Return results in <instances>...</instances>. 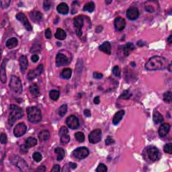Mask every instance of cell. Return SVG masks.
Returning a JSON list of instances; mask_svg holds the SVG:
<instances>
[{
    "instance_id": "1",
    "label": "cell",
    "mask_w": 172,
    "mask_h": 172,
    "mask_svg": "<svg viewBox=\"0 0 172 172\" xmlns=\"http://www.w3.org/2000/svg\"><path fill=\"white\" fill-rule=\"evenodd\" d=\"M167 60L165 58L160 56H154L145 64V68L148 71H156L167 68Z\"/></svg>"
},
{
    "instance_id": "2",
    "label": "cell",
    "mask_w": 172,
    "mask_h": 172,
    "mask_svg": "<svg viewBox=\"0 0 172 172\" xmlns=\"http://www.w3.org/2000/svg\"><path fill=\"white\" fill-rule=\"evenodd\" d=\"M23 117V112L21 108L16 105L11 104L9 106V116L8 122L10 126L14 124L15 122Z\"/></svg>"
},
{
    "instance_id": "3",
    "label": "cell",
    "mask_w": 172,
    "mask_h": 172,
    "mask_svg": "<svg viewBox=\"0 0 172 172\" xmlns=\"http://www.w3.org/2000/svg\"><path fill=\"white\" fill-rule=\"evenodd\" d=\"M26 112L28 115V119L30 122L36 124L40 122L42 120V114L40 109L36 106L27 108Z\"/></svg>"
},
{
    "instance_id": "4",
    "label": "cell",
    "mask_w": 172,
    "mask_h": 172,
    "mask_svg": "<svg viewBox=\"0 0 172 172\" xmlns=\"http://www.w3.org/2000/svg\"><path fill=\"white\" fill-rule=\"evenodd\" d=\"M9 88L15 94H20L22 91V84L19 77L15 75L11 76L9 81Z\"/></svg>"
},
{
    "instance_id": "5",
    "label": "cell",
    "mask_w": 172,
    "mask_h": 172,
    "mask_svg": "<svg viewBox=\"0 0 172 172\" xmlns=\"http://www.w3.org/2000/svg\"><path fill=\"white\" fill-rule=\"evenodd\" d=\"M84 18H85L84 15H79L75 17L73 19V24L76 29V34L79 37L82 35L81 29L84 25Z\"/></svg>"
},
{
    "instance_id": "6",
    "label": "cell",
    "mask_w": 172,
    "mask_h": 172,
    "mask_svg": "<svg viewBox=\"0 0 172 172\" xmlns=\"http://www.w3.org/2000/svg\"><path fill=\"white\" fill-rule=\"evenodd\" d=\"M88 148L85 146H81L73 150V155L78 159H83L89 155Z\"/></svg>"
},
{
    "instance_id": "7",
    "label": "cell",
    "mask_w": 172,
    "mask_h": 172,
    "mask_svg": "<svg viewBox=\"0 0 172 172\" xmlns=\"http://www.w3.org/2000/svg\"><path fill=\"white\" fill-rule=\"evenodd\" d=\"M89 141L90 143L96 144L101 139V131L100 129H95L91 131L88 136Z\"/></svg>"
},
{
    "instance_id": "8",
    "label": "cell",
    "mask_w": 172,
    "mask_h": 172,
    "mask_svg": "<svg viewBox=\"0 0 172 172\" xmlns=\"http://www.w3.org/2000/svg\"><path fill=\"white\" fill-rule=\"evenodd\" d=\"M146 153L150 161H156L159 159V151L157 148L155 146H149L146 149Z\"/></svg>"
},
{
    "instance_id": "9",
    "label": "cell",
    "mask_w": 172,
    "mask_h": 172,
    "mask_svg": "<svg viewBox=\"0 0 172 172\" xmlns=\"http://www.w3.org/2000/svg\"><path fill=\"white\" fill-rule=\"evenodd\" d=\"M27 130V126L24 122L17 124L13 129V134L16 137H20L26 133Z\"/></svg>"
},
{
    "instance_id": "10",
    "label": "cell",
    "mask_w": 172,
    "mask_h": 172,
    "mask_svg": "<svg viewBox=\"0 0 172 172\" xmlns=\"http://www.w3.org/2000/svg\"><path fill=\"white\" fill-rule=\"evenodd\" d=\"M15 17H16L17 20H19L21 23H22L23 25H24L25 27V28H26L27 30L28 31L32 30V27L31 26L30 23L29 22L28 19H27L26 15H25L24 13H18L17 14H16V15H15Z\"/></svg>"
},
{
    "instance_id": "11",
    "label": "cell",
    "mask_w": 172,
    "mask_h": 172,
    "mask_svg": "<svg viewBox=\"0 0 172 172\" xmlns=\"http://www.w3.org/2000/svg\"><path fill=\"white\" fill-rule=\"evenodd\" d=\"M66 124H67L69 128L72 129V130H75V129H77L79 127V122L77 117L73 116V115H71V116H69L67 118Z\"/></svg>"
},
{
    "instance_id": "12",
    "label": "cell",
    "mask_w": 172,
    "mask_h": 172,
    "mask_svg": "<svg viewBox=\"0 0 172 172\" xmlns=\"http://www.w3.org/2000/svg\"><path fill=\"white\" fill-rule=\"evenodd\" d=\"M43 64H40L35 69L33 70H30V71L28 72V80H32L34 79V78H36L37 76L40 75L41 73L43 72Z\"/></svg>"
},
{
    "instance_id": "13",
    "label": "cell",
    "mask_w": 172,
    "mask_h": 172,
    "mask_svg": "<svg viewBox=\"0 0 172 172\" xmlns=\"http://www.w3.org/2000/svg\"><path fill=\"white\" fill-rule=\"evenodd\" d=\"M126 16L130 20H135L139 16V11L136 7H130L126 11Z\"/></svg>"
},
{
    "instance_id": "14",
    "label": "cell",
    "mask_w": 172,
    "mask_h": 172,
    "mask_svg": "<svg viewBox=\"0 0 172 172\" xmlns=\"http://www.w3.org/2000/svg\"><path fill=\"white\" fill-rule=\"evenodd\" d=\"M69 62L68 58L64 54L58 53L56 56V64L57 67H60L67 64Z\"/></svg>"
},
{
    "instance_id": "15",
    "label": "cell",
    "mask_w": 172,
    "mask_h": 172,
    "mask_svg": "<svg viewBox=\"0 0 172 172\" xmlns=\"http://www.w3.org/2000/svg\"><path fill=\"white\" fill-rule=\"evenodd\" d=\"M126 22L125 19L121 17H118L114 19V27L116 30L122 31L124 29Z\"/></svg>"
},
{
    "instance_id": "16",
    "label": "cell",
    "mask_w": 172,
    "mask_h": 172,
    "mask_svg": "<svg viewBox=\"0 0 172 172\" xmlns=\"http://www.w3.org/2000/svg\"><path fill=\"white\" fill-rule=\"evenodd\" d=\"M19 66H20L21 72H22L24 73L28 66V61L27 56L25 55H22L19 59Z\"/></svg>"
},
{
    "instance_id": "17",
    "label": "cell",
    "mask_w": 172,
    "mask_h": 172,
    "mask_svg": "<svg viewBox=\"0 0 172 172\" xmlns=\"http://www.w3.org/2000/svg\"><path fill=\"white\" fill-rule=\"evenodd\" d=\"M170 130V125L168 123H164L159 128V134L161 137H165Z\"/></svg>"
},
{
    "instance_id": "18",
    "label": "cell",
    "mask_w": 172,
    "mask_h": 172,
    "mask_svg": "<svg viewBox=\"0 0 172 172\" xmlns=\"http://www.w3.org/2000/svg\"><path fill=\"white\" fill-rule=\"evenodd\" d=\"M99 50H101V51H102L103 52H105V53H106L107 54H111V44L109 42H104L103 43V44H101L100 46H99Z\"/></svg>"
},
{
    "instance_id": "19",
    "label": "cell",
    "mask_w": 172,
    "mask_h": 172,
    "mask_svg": "<svg viewBox=\"0 0 172 172\" xmlns=\"http://www.w3.org/2000/svg\"><path fill=\"white\" fill-rule=\"evenodd\" d=\"M124 114H125V112L124 110H121L120 111H118V112H117L116 114H115L114 116L113 117V119H112L113 124L114 125L118 124V123L120 122V120H122V117L124 116Z\"/></svg>"
},
{
    "instance_id": "20",
    "label": "cell",
    "mask_w": 172,
    "mask_h": 172,
    "mask_svg": "<svg viewBox=\"0 0 172 172\" xmlns=\"http://www.w3.org/2000/svg\"><path fill=\"white\" fill-rule=\"evenodd\" d=\"M56 9H57L58 12L61 14H67L69 11V6L65 3H60V4H58V6L56 7Z\"/></svg>"
},
{
    "instance_id": "21",
    "label": "cell",
    "mask_w": 172,
    "mask_h": 172,
    "mask_svg": "<svg viewBox=\"0 0 172 172\" xmlns=\"http://www.w3.org/2000/svg\"><path fill=\"white\" fill-rule=\"evenodd\" d=\"M134 48H135V47H134V44L132 42L126 43L123 47V52H124V55L128 56L130 52L134 50Z\"/></svg>"
},
{
    "instance_id": "22",
    "label": "cell",
    "mask_w": 172,
    "mask_h": 172,
    "mask_svg": "<svg viewBox=\"0 0 172 172\" xmlns=\"http://www.w3.org/2000/svg\"><path fill=\"white\" fill-rule=\"evenodd\" d=\"M50 137V132L47 130H43L38 134V138L40 141H47Z\"/></svg>"
},
{
    "instance_id": "23",
    "label": "cell",
    "mask_w": 172,
    "mask_h": 172,
    "mask_svg": "<svg viewBox=\"0 0 172 172\" xmlns=\"http://www.w3.org/2000/svg\"><path fill=\"white\" fill-rule=\"evenodd\" d=\"M31 19L34 22H40L42 19V15L39 11L34 10L30 13Z\"/></svg>"
},
{
    "instance_id": "24",
    "label": "cell",
    "mask_w": 172,
    "mask_h": 172,
    "mask_svg": "<svg viewBox=\"0 0 172 172\" xmlns=\"http://www.w3.org/2000/svg\"><path fill=\"white\" fill-rule=\"evenodd\" d=\"M15 165L17 167L19 168L22 171H25L26 169L28 168V165L26 163L24 160H23L21 158H19L18 157H16V161H15Z\"/></svg>"
},
{
    "instance_id": "25",
    "label": "cell",
    "mask_w": 172,
    "mask_h": 172,
    "mask_svg": "<svg viewBox=\"0 0 172 172\" xmlns=\"http://www.w3.org/2000/svg\"><path fill=\"white\" fill-rule=\"evenodd\" d=\"M30 91L33 97H36L40 94V89L36 83H33L30 87Z\"/></svg>"
},
{
    "instance_id": "26",
    "label": "cell",
    "mask_w": 172,
    "mask_h": 172,
    "mask_svg": "<svg viewBox=\"0 0 172 172\" xmlns=\"http://www.w3.org/2000/svg\"><path fill=\"white\" fill-rule=\"evenodd\" d=\"M36 144H37V140L36 138L33 137H28L26 140V141H25L24 145L28 149V148L36 146Z\"/></svg>"
},
{
    "instance_id": "27",
    "label": "cell",
    "mask_w": 172,
    "mask_h": 172,
    "mask_svg": "<svg viewBox=\"0 0 172 172\" xmlns=\"http://www.w3.org/2000/svg\"><path fill=\"white\" fill-rule=\"evenodd\" d=\"M54 36H55V38L58 39V40H62L65 39L66 36H67V34H66V32H64L62 29L58 28L57 30H56L55 34H54Z\"/></svg>"
},
{
    "instance_id": "28",
    "label": "cell",
    "mask_w": 172,
    "mask_h": 172,
    "mask_svg": "<svg viewBox=\"0 0 172 172\" xmlns=\"http://www.w3.org/2000/svg\"><path fill=\"white\" fill-rule=\"evenodd\" d=\"M54 152H55V153L57 155V157H56L57 161H61V160L63 159V158L64 157V155H65L64 150L63 148L61 147H57L54 149Z\"/></svg>"
},
{
    "instance_id": "29",
    "label": "cell",
    "mask_w": 172,
    "mask_h": 172,
    "mask_svg": "<svg viewBox=\"0 0 172 172\" xmlns=\"http://www.w3.org/2000/svg\"><path fill=\"white\" fill-rule=\"evenodd\" d=\"M1 80L3 83L6 82V72H5V60L2 62L1 65Z\"/></svg>"
},
{
    "instance_id": "30",
    "label": "cell",
    "mask_w": 172,
    "mask_h": 172,
    "mask_svg": "<svg viewBox=\"0 0 172 172\" xmlns=\"http://www.w3.org/2000/svg\"><path fill=\"white\" fill-rule=\"evenodd\" d=\"M153 118L154 122H155V124H159V123H161L163 121V116H162V115L160 114L159 112H157V111L154 112Z\"/></svg>"
},
{
    "instance_id": "31",
    "label": "cell",
    "mask_w": 172,
    "mask_h": 172,
    "mask_svg": "<svg viewBox=\"0 0 172 172\" xmlns=\"http://www.w3.org/2000/svg\"><path fill=\"white\" fill-rule=\"evenodd\" d=\"M17 43H18V42H17V40L16 38H11L8 39V40H7L6 42V46L8 48H13L15 47L17 45Z\"/></svg>"
},
{
    "instance_id": "32",
    "label": "cell",
    "mask_w": 172,
    "mask_h": 172,
    "mask_svg": "<svg viewBox=\"0 0 172 172\" xmlns=\"http://www.w3.org/2000/svg\"><path fill=\"white\" fill-rule=\"evenodd\" d=\"M72 75V70L69 68H67V69H64L62 70V71L61 72V77L63 78V79H69L71 78Z\"/></svg>"
},
{
    "instance_id": "33",
    "label": "cell",
    "mask_w": 172,
    "mask_h": 172,
    "mask_svg": "<svg viewBox=\"0 0 172 172\" xmlns=\"http://www.w3.org/2000/svg\"><path fill=\"white\" fill-rule=\"evenodd\" d=\"M95 9V4L94 3L91 1V2H88L86 4H85L83 7V10L84 11H87L88 12H93V10Z\"/></svg>"
},
{
    "instance_id": "34",
    "label": "cell",
    "mask_w": 172,
    "mask_h": 172,
    "mask_svg": "<svg viewBox=\"0 0 172 172\" xmlns=\"http://www.w3.org/2000/svg\"><path fill=\"white\" fill-rule=\"evenodd\" d=\"M59 95H60V92L58 90L52 89V90H51L49 92V96L52 100H54V101L57 100L58 97H59Z\"/></svg>"
},
{
    "instance_id": "35",
    "label": "cell",
    "mask_w": 172,
    "mask_h": 172,
    "mask_svg": "<svg viewBox=\"0 0 172 172\" xmlns=\"http://www.w3.org/2000/svg\"><path fill=\"white\" fill-rule=\"evenodd\" d=\"M59 136L60 138V142H61L62 144H67L69 142L70 136L69 134H68V133L62 134Z\"/></svg>"
},
{
    "instance_id": "36",
    "label": "cell",
    "mask_w": 172,
    "mask_h": 172,
    "mask_svg": "<svg viewBox=\"0 0 172 172\" xmlns=\"http://www.w3.org/2000/svg\"><path fill=\"white\" fill-rule=\"evenodd\" d=\"M172 99V93L170 91H167L163 94V100L166 103H171Z\"/></svg>"
},
{
    "instance_id": "37",
    "label": "cell",
    "mask_w": 172,
    "mask_h": 172,
    "mask_svg": "<svg viewBox=\"0 0 172 172\" xmlns=\"http://www.w3.org/2000/svg\"><path fill=\"white\" fill-rule=\"evenodd\" d=\"M75 139L79 142H83L85 140V135L83 132H77L75 134Z\"/></svg>"
},
{
    "instance_id": "38",
    "label": "cell",
    "mask_w": 172,
    "mask_h": 172,
    "mask_svg": "<svg viewBox=\"0 0 172 172\" xmlns=\"http://www.w3.org/2000/svg\"><path fill=\"white\" fill-rule=\"evenodd\" d=\"M67 112V105L66 104H62L58 109V114L60 116H64Z\"/></svg>"
},
{
    "instance_id": "39",
    "label": "cell",
    "mask_w": 172,
    "mask_h": 172,
    "mask_svg": "<svg viewBox=\"0 0 172 172\" xmlns=\"http://www.w3.org/2000/svg\"><path fill=\"white\" fill-rule=\"evenodd\" d=\"M132 95V93L129 90H125L122 92V94L120 95V98L124 99H128L130 98V96Z\"/></svg>"
},
{
    "instance_id": "40",
    "label": "cell",
    "mask_w": 172,
    "mask_h": 172,
    "mask_svg": "<svg viewBox=\"0 0 172 172\" xmlns=\"http://www.w3.org/2000/svg\"><path fill=\"white\" fill-rule=\"evenodd\" d=\"M163 150L165 153H167L168 154H171L172 153V144L171 143L166 144L163 147Z\"/></svg>"
},
{
    "instance_id": "41",
    "label": "cell",
    "mask_w": 172,
    "mask_h": 172,
    "mask_svg": "<svg viewBox=\"0 0 172 172\" xmlns=\"http://www.w3.org/2000/svg\"><path fill=\"white\" fill-rule=\"evenodd\" d=\"M32 157L35 161L40 162L42 159V156L39 152H35L32 155Z\"/></svg>"
},
{
    "instance_id": "42",
    "label": "cell",
    "mask_w": 172,
    "mask_h": 172,
    "mask_svg": "<svg viewBox=\"0 0 172 172\" xmlns=\"http://www.w3.org/2000/svg\"><path fill=\"white\" fill-rule=\"evenodd\" d=\"M96 171L97 172H106L108 171V168L103 163H100L97 167Z\"/></svg>"
},
{
    "instance_id": "43",
    "label": "cell",
    "mask_w": 172,
    "mask_h": 172,
    "mask_svg": "<svg viewBox=\"0 0 172 172\" xmlns=\"http://www.w3.org/2000/svg\"><path fill=\"white\" fill-rule=\"evenodd\" d=\"M112 73L116 77H120V70L118 66H115L112 69Z\"/></svg>"
},
{
    "instance_id": "44",
    "label": "cell",
    "mask_w": 172,
    "mask_h": 172,
    "mask_svg": "<svg viewBox=\"0 0 172 172\" xmlns=\"http://www.w3.org/2000/svg\"><path fill=\"white\" fill-rule=\"evenodd\" d=\"M51 7V2L50 1H44L43 3V8L45 11H48Z\"/></svg>"
},
{
    "instance_id": "45",
    "label": "cell",
    "mask_w": 172,
    "mask_h": 172,
    "mask_svg": "<svg viewBox=\"0 0 172 172\" xmlns=\"http://www.w3.org/2000/svg\"><path fill=\"white\" fill-rule=\"evenodd\" d=\"M0 142L1 144H5L7 142V136L6 134L1 133V136H0Z\"/></svg>"
},
{
    "instance_id": "46",
    "label": "cell",
    "mask_w": 172,
    "mask_h": 172,
    "mask_svg": "<svg viewBox=\"0 0 172 172\" xmlns=\"http://www.w3.org/2000/svg\"><path fill=\"white\" fill-rule=\"evenodd\" d=\"M114 142V140L113 139L112 136H108V137L106 138V139H105V143L106 145H110V144H112Z\"/></svg>"
},
{
    "instance_id": "47",
    "label": "cell",
    "mask_w": 172,
    "mask_h": 172,
    "mask_svg": "<svg viewBox=\"0 0 172 172\" xmlns=\"http://www.w3.org/2000/svg\"><path fill=\"white\" fill-rule=\"evenodd\" d=\"M11 1L8 0H5V1H1V5L2 8H7L10 4Z\"/></svg>"
},
{
    "instance_id": "48",
    "label": "cell",
    "mask_w": 172,
    "mask_h": 172,
    "mask_svg": "<svg viewBox=\"0 0 172 172\" xmlns=\"http://www.w3.org/2000/svg\"><path fill=\"white\" fill-rule=\"evenodd\" d=\"M64 133H69V130H68L67 127L64 126H62L60 127V128L59 130V132H58V134L60 135V134H64Z\"/></svg>"
},
{
    "instance_id": "49",
    "label": "cell",
    "mask_w": 172,
    "mask_h": 172,
    "mask_svg": "<svg viewBox=\"0 0 172 172\" xmlns=\"http://www.w3.org/2000/svg\"><path fill=\"white\" fill-rule=\"evenodd\" d=\"M45 36L46 38L50 39L52 37V33H51V30H50V28H47L45 31Z\"/></svg>"
},
{
    "instance_id": "50",
    "label": "cell",
    "mask_w": 172,
    "mask_h": 172,
    "mask_svg": "<svg viewBox=\"0 0 172 172\" xmlns=\"http://www.w3.org/2000/svg\"><path fill=\"white\" fill-rule=\"evenodd\" d=\"M93 76L95 79H100L103 77L102 74L100 73H97V72H94L93 74Z\"/></svg>"
},
{
    "instance_id": "51",
    "label": "cell",
    "mask_w": 172,
    "mask_h": 172,
    "mask_svg": "<svg viewBox=\"0 0 172 172\" xmlns=\"http://www.w3.org/2000/svg\"><path fill=\"white\" fill-rule=\"evenodd\" d=\"M60 165H54L50 170L51 172H58L60 171Z\"/></svg>"
},
{
    "instance_id": "52",
    "label": "cell",
    "mask_w": 172,
    "mask_h": 172,
    "mask_svg": "<svg viewBox=\"0 0 172 172\" xmlns=\"http://www.w3.org/2000/svg\"><path fill=\"white\" fill-rule=\"evenodd\" d=\"M31 60H32L33 62H36L39 60L38 55H37V54H33V55L31 56Z\"/></svg>"
},
{
    "instance_id": "53",
    "label": "cell",
    "mask_w": 172,
    "mask_h": 172,
    "mask_svg": "<svg viewBox=\"0 0 172 172\" xmlns=\"http://www.w3.org/2000/svg\"><path fill=\"white\" fill-rule=\"evenodd\" d=\"M145 9L148 11V12H153V11H155V9H154L153 7L150 6V5H146Z\"/></svg>"
},
{
    "instance_id": "54",
    "label": "cell",
    "mask_w": 172,
    "mask_h": 172,
    "mask_svg": "<svg viewBox=\"0 0 172 172\" xmlns=\"http://www.w3.org/2000/svg\"><path fill=\"white\" fill-rule=\"evenodd\" d=\"M84 115H85L86 117H90L91 116L90 110H88V109H86V110H84Z\"/></svg>"
},
{
    "instance_id": "55",
    "label": "cell",
    "mask_w": 172,
    "mask_h": 172,
    "mask_svg": "<svg viewBox=\"0 0 172 172\" xmlns=\"http://www.w3.org/2000/svg\"><path fill=\"white\" fill-rule=\"evenodd\" d=\"M69 167H71V169H75L77 168V164H76L75 163H73V162L69 163Z\"/></svg>"
},
{
    "instance_id": "56",
    "label": "cell",
    "mask_w": 172,
    "mask_h": 172,
    "mask_svg": "<svg viewBox=\"0 0 172 172\" xmlns=\"http://www.w3.org/2000/svg\"><path fill=\"white\" fill-rule=\"evenodd\" d=\"M37 171H41V172H43V171H46V168L44 166H40L38 169H37Z\"/></svg>"
},
{
    "instance_id": "57",
    "label": "cell",
    "mask_w": 172,
    "mask_h": 172,
    "mask_svg": "<svg viewBox=\"0 0 172 172\" xmlns=\"http://www.w3.org/2000/svg\"><path fill=\"white\" fill-rule=\"evenodd\" d=\"M99 101H100V100H99V96L95 97V98L93 99V102H94L95 104H98V103H99Z\"/></svg>"
},
{
    "instance_id": "58",
    "label": "cell",
    "mask_w": 172,
    "mask_h": 172,
    "mask_svg": "<svg viewBox=\"0 0 172 172\" xmlns=\"http://www.w3.org/2000/svg\"><path fill=\"white\" fill-rule=\"evenodd\" d=\"M103 30V27L102 26H97V28H96V32H97V33H99V32H101V31Z\"/></svg>"
},
{
    "instance_id": "59",
    "label": "cell",
    "mask_w": 172,
    "mask_h": 172,
    "mask_svg": "<svg viewBox=\"0 0 172 172\" xmlns=\"http://www.w3.org/2000/svg\"><path fill=\"white\" fill-rule=\"evenodd\" d=\"M171 38H172V35H170L169 36V38H167V42H169V43H171Z\"/></svg>"
},
{
    "instance_id": "60",
    "label": "cell",
    "mask_w": 172,
    "mask_h": 172,
    "mask_svg": "<svg viewBox=\"0 0 172 172\" xmlns=\"http://www.w3.org/2000/svg\"><path fill=\"white\" fill-rule=\"evenodd\" d=\"M171 64H169V67H168V69H169V71L170 72L171 71Z\"/></svg>"
},
{
    "instance_id": "61",
    "label": "cell",
    "mask_w": 172,
    "mask_h": 172,
    "mask_svg": "<svg viewBox=\"0 0 172 172\" xmlns=\"http://www.w3.org/2000/svg\"><path fill=\"white\" fill-rule=\"evenodd\" d=\"M131 64H132V67H135V63H134V62H131Z\"/></svg>"
}]
</instances>
